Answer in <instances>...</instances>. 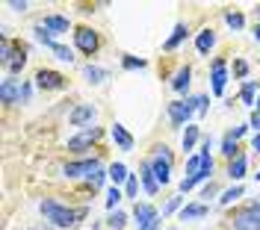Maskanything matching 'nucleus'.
Here are the masks:
<instances>
[{
    "mask_svg": "<svg viewBox=\"0 0 260 230\" xmlns=\"http://www.w3.org/2000/svg\"><path fill=\"white\" fill-rule=\"evenodd\" d=\"M213 45H216V35H213V30H201V33H198V39H195V48H198V53H210Z\"/></svg>",
    "mask_w": 260,
    "mask_h": 230,
    "instance_id": "aec40b11",
    "label": "nucleus"
},
{
    "mask_svg": "<svg viewBox=\"0 0 260 230\" xmlns=\"http://www.w3.org/2000/svg\"><path fill=\"white\" fill-rule=\"evenodd\" d=\"M148 163H151V168H154V177H157V183H160V186H166V183L172 180V163H169L166 157L154 154Z\"/></svg>",
    "mask_w": 260,
    "mask_h": 230,
    "instance_id": "1a4fd4ad",
    "label": "nucleus"
},
{
    "mask_svg": "<svg viewBox=\"0 0 260 230\" xmlns=\"http://www.w3.org/2000/svg\"><path fill=\"white\" fill-rule=\"evenodd\" d=\"M251 148L260 154V133H254V139H251Z\"/></svg>",
    "mask_w": 260,
    "mask_h": 230,
    "instance_id": "49530a36",
    "label": "nucleus"
},
{
    "mask_svg": "<svg viewBox=\"0 0 260 230\" xmlns=\"http://www.w3.org/2000/svg\"><path fill=\"white\" fill-rule=\"evenodd\" d=\"M257 180H260V171H257Z\"/></svg>",
    "mask_w": 260,
    "mask_h": 230,
    "instance_id": "3c124183",
    "label": "nucleus"
},
{
    "mask_svg": "<svg viewBox=\"0 0 260 230\" xmlns=\"http://www.w3.org/2000/svg\"><path fill=\"white\" fill-rule=\"evenodd\" d=\"M121 65H124V68H145V59H136V56H124V59H121Z\"/></svg>",
    "mask_w": 260,
    "mask_h": 230,
    "instance_id": "e433bc0d",
    "label": "nucleus"
},
{
    "mask_svg": "<svg viewBox=\"0 0 260 230\" xmlns=\"http://www.w3.org/2000/svg\"><path fill=\"white\" fill-rule=\"evenodd\" d=\"M139 180H142V186H145L148 195H157V189H160V183H157V177H154V168H151V163H142V168H139Z\"/></svg>",
    "mask_w": 260,
    "mask_h": 230,
    "instance_id": "ddd939ff",
    "label": "nucleus"
},
{
    "mask_svg": "<svg viewBox=\"0 0 260 230\" xmlns=\"http://www.w3.org/2000/svg\"><path fill=\"white\" fill-rule=\"evenodd\" d=\"M189 80H192V68L189 65L178 68L175 77H172V89H175V92H186V89H189Z\"/></svg>",
    "mask_w": 260,
    "mask_h": 230,
    "instance_id": "2eb2a0df",
    "label": "nucleus"
},
{
    "mask_svg": "<svg viewBox=\"0 0 260 230\" xmlns=\"http://www.w3.org/2000/svg\"><path fill=\"white\" fill-rule=\"evenodd\" d=\"M248 127H251V124H240V127H234V130H231V136H234V139H240V136H243Z\"/></svg>",
    "mask_w": 260,
    "mask_h": 230,
    "instance_id": "a19ab883",
    "label": "nucleus"
},
{
    "mask_svg": "<svg viewBox=\"0 0 260 230\" xmlns=\"http://www.w3.org/2000/svg\"><path fill=\"white\" fill-rule=\"evenodd\" d=\"M210 148H213V136H204V139H201V171H198V177H192V180H180V192H189V189H195L201 180H207V177L213 174Z\"/></svg>",
    "mask_w": 260,
    "mask_h": 230,
    "instance_id": "f03ea898",
    "label": "nucleus"
},
{
    "mask_svg": "<svg viewBox=\"0 0 260 230\" xmlns=\"http://www.w3.org/2000/svg\"><path fill=\"white\" fill-rule=\"evenodd\" d=\"M251 127H257V133H260V109L251 112Z\"/></svg>",
    "mask_w": 260,
    "mask_h": 230,
    "instance_id": "c03bdc74",
    "label": "nucleus"
},
{
    "mask_svg": "<svg viewBox=\"0 0 260 230\" xmlns=\"http://www.w3.org/2000/svg\"><path fill=\"white\" fill-rule=\"evenodd\" d=\"M124 192H127V198H136V192H139V180L130 174L127 177V183H124Z\"/></svg>",
    "mask_w": 260,
    "mask_h": 230,
    "instance_id": "c9c22d12",
    "label": "nucleus"
},
{
    "mask_svg": "<svg viewBox=\"0 0 260 230\" xmlns=\"http://www.w3.org/2000/svg\"><path fill=\"white\" fill-rule=\"evenodd\" d=\"M257 15H260V3H257Z\"/></svg>",
    "mask_w": 260,
    "mask_h": 230,
    "instance_id": "09e8293b",
    "label": "nucleus"
},
{
    "mask_svg": "<svg viewBox=\"0 0 260 230\" xmlns=\"http://www.w3.org/2000/svg\"><path fill=\"white\" fill-rule=\"evenodd\" d=\"M225 21H228V27H234V30H243L245 27V18L240 12H225Z\"/></svg>",
    "mask_w": 260,
    "mask_h": 230,
    "instance_id": "7c9ffc66",
    "label": "nucleus"
},
{
    "mask_svg": "<svg viewBox=\"0 0 260 230\" xmlns=\"http://www.w3.org/2000/svg\"><path fill=\"white\" fill-rule=\"evenodd\" d=\"M113 142L118 145V150H133V136L124 130V124H113Z\"/></svg>",
    "mask_w": 260,
    "mask_h": 230,
    "instance_id": "4468645a",
    "label": "nucleus"
},
{
    "mask_svg": "<svg viewBox=\"0 0 260 230\" xmlns=\"http://www.w3.org/2000/svg\"><path fill=\"white\" fill-rule=\"evenodd\" d=\"M9 6L18 9V12H24V9H27V0H9Z\"/></svg>",
    "mask_w": 260,
    "mask_h": 230,
    "instance_id": "37998d69",
    "label": "nucleus"
},
{
    "mask_svg": "<svg viewBox=\"0 0 260 230\" xmlns=\"http://www.w3.org/2000/svg\"><path fill=\"white\" fill-rule=\"evenodd\" d=\"M192 112H195V103H192V100H175V103H169V121H172L175 127L189 124Z\"/></svg>",
    "mask_w": 260,
    "mask_h": 230,
    "instance_id": "20e7f679",
    "label": "nucleus"
},
{
    "mask_svg": "<svg viewBox=\"0 0 260 230\" xmlns=\"http://www.w3.org/2000/svg\"><path fill=\"white\" fill-rule=\"evenodd\" d=\"M36 86H39V89H65V77L59 71L42 68V71L36 74Z\"/></svg>",
    "mask_w": 260,
    "mask_h": 230,
    "instance_id": "6e6552de",
    "label": "nucleus"
},
{
    "mask_svg": "<svg viewBox=\"0 0 260 230\" xmlns=\"http://www.w3.org/2000/svg\"><path fill=\"white\" fill-rule=\"evenodd\" d=\"M213 195H216V183H207L204 192H201V198H213Z\"/></svg>",
    "mask_w": 260,
    "mask_h": 230,
    "instance_id": "79ce46f5",
    "label": "nucleus"
},
{
    "mask_svg": "<svg viewBox=\"0 0 260 230\" xmlns=\"http://www.w3.org/2000/svg\"><path fill=\"white\" fill-rule=\"evenodd\" d=\"M101 136H104V130H101V127H86L83 133H77V136H71V139H68V150H86V148H92Z\"/></svg>",
    "mask_w": 260,
    "mask_h": 230,
    "instance_id": "39448f33",
    "label": "nucleus"
},
{
    "mask_svg": "<svg viewBox=\"0 0 260 230\" xmlns=\"http://www.w3.org/2000/svg\"><path fill=\"white\" fill-rule=\"evenodd\" d=\"M186 33H189V30H186V24H178V27L172 30V35H169V42H166V50H175L180 42L186 39Z\"/></svg>",
    "mask_w": 260,
    "mask_h": 230,
    "instance_id": "4be33fe9",
    "label": "nucleus"
},
{
    "mask_svg": "<svg viewBox=\"0 0 260 230\" xmlns=\"http://www.w3.org/2000/svg\"><path fill=\"white\" fill-rule=\"evenodd\" d=\"M12 53H15V50H12V42H9V39L3 35V39H0V62H3V65H9Z\"/></svg>",
    "mask_w": 260,
    "mask_h": 230,
    "instance_id": "c756f323",
    "label": "nucleus"
},
{
    "mask_svg": "<svg viewBox=\"0 0 260 230\" xmlns=\"http://www.w3.org/2000/svg\"><path fill=\"white\" fill-rule=\"evenodd\" d=\"M178 207H180V198H169V204H166V207H162V215L175 213V210H178Z\"/></svg>",
    "mask_w": 260,
    "mask_h": 230,
    "instance_id": "58836bf2",
    "label": "nucleus"
},
{
    "mask_svg": "<svg viewBox=\"0 0 260 230\" xmlns=\"http://www.w3.org/2000/svg\"><path fill=\"white\" fill-rule=\"evenodd\" d=\"M234 71H237L240 77H245V74H248V62H243V59H237V62H234Z\"/></svg>",
    "mask_w": 260,
    "mask_h": 230,
    "instance_id": "ea45409f",
    "label": "nucleus"
},
{
    "mask_svg": "<svg viewBox=\"0 0 260 230\" xmlns=\"http://www.w3.org/2000/svg\"><path fill=\"white\" fill-rule=\"evenodd\" d=\"M45 30H50V33H68V18L62 15H45Z\"/></svg>",
    "mask_w": 260,
    "mask_h": 230,
    "instance_id": "a211bd4d",
    "label": "nucleus"
},
{
    "mask_svg": "<svg viewBox=\"0 0 260 230\" xmlns=\"http://www.w3.org/2000/svg\"><path fill=\"white\" fill-rule=\"evenodd\" d=\"M0 98H3V103H15V100H21V89H18V83L9 77V80H3V86H0Z\"/></svg>",
    "mask_w": 260,
    "mask_h": 230,
    "instance_id": "f3484780",
    "label": "nucleus"
},
{
    "mask_svg": "<svg viewBox=\"0 0 260 230\" xmlns=\"http://www.w3.org/2000/svg\"><path fill=\"white\" fill-rule=\"evenodd\" d=\"M50 53H53L56 59H62V62H74V53H71V48H65V45H59V42L50 48Z\"/></svg>",
    "mask_w": 260,
    "mask_h": 230,
    "instance_id": "c85d7f7f",
    "label": "nucleus"
},
{
    "mask_svg": "<svg viewBox=\"0 0 260 230\" xmlns=\"http://www.w3.org/2000/svg\"><path fill=\"white\" fill-rule=\"evenodd\" d=\"M231 227H234V230H260V221L251 215V210L245 207V210H237V213H234Z\"/></svg>",
    "mask_w": 260,
    "mask_h": 230,
    "instance_id": "9b49d317",
    "label": "nucleus"
},
{
    "mask_svg": "<svg viewBox=\"0 0 260 230\" xmlns=\"http://www.w3.org/2000/svg\"><path fill=\"white\" fill-rule=\"evenodd\" d=\"M32 33H36V39H39V42H42V45H45L48 50L56 45V42L50 39V30H45V24H36V27H32Z\"/></svg>",
    "mask_w": 260,
    "mask_h": 230,
    "instance_id": "bb28decb",
    "label": "nucleus"
},
{
    "mask_svg": "<svg viewBox=\"0 0 260 230\" xmlns=\"http://www.w3.org/2000/svg\"><path fill=\"white\" fill-rule=\"evenodd\" d=\"M192 103H195V109H198V112H207V95H195Z\"/></svg>",
    "mask_w": 260,
    "mask_h": 230,
    "instance_id": "4c0bfd02",
    "label": "nucleus"
},
{
    "mask_svg": "<svg viewBox=\"0 0 260 230\" xmlns=\"http://www.w3.org/2000/svg\"><path fill=\"white\" fill-rule=\"evenodd\" d=\"M207 215V207L204 204H186L183 210H180V218L183 221H192V218H204Z\"/></svg>",
    "mask_w": 260,
    "mask_h": 230,
    "instance_id": "6ab92c4d",
    "label": "nucleus"
},
{
    "mask_svg": "<svg viewBox=\"0 0 260 230\" xmlns=\"http://www.w3.org/2000/svg\"><path fill=\"white\" fill-rule=\"evenodd\" d=\"M68 121H71L74 127L92 124V121H95V106H92V103H80V106H74V109L68 112Z\"/></svg>",
    "mask_w": 260,
    "mask_h": 230,
    "instance_id": "9d476101",
    "label": "nucleus"
},
{
    "mask_svg": "<svg viewBox=\"0 0 260 230\" xmlns=\"http://www.w3.org/2000/svg\"><path fill=\"white\" fill-rule=\"evenodd\" d=\"M86 77H89V83L101 86V83L110 80V71H107V68H98V65H86Z\"/></svg>",
    "mask_w": 260,
    "mask_h": 230,
    "instance_id": "412c9836",
    "label": "nucleus"
},
{
    "mask_svg": "<svg viewBox=\"0 0 260 230\" xmlns=\"http://www.w3.org/2000/svg\"><path fill=\"white\" fill-rule=\"evenodd\" d=\"M222 154H225L228 160H237V157H240V148H237V139H234L231 133H228L225 139H222Z\"/></svg>",
    "mask_w": 260,
    "mask_h": 230,
    "instance_id": "393cba45",
    "label": "nucleus"
},
{
    "mask_svg": "<svg viewBox=\"0 0 260 230\" xmlns=\"http://www.w3.org/2000/svg\"><path fill=\"white\" fill-rule=\"evenodd\" d=\"M39 210L42 215L48 218L50 224H56V227H74L77 224V218L86 215V210H71V207H62L59 201H53V198H45L42 204H39Z\"/></svg>",
    "mask_w": 260,
    "mask_h": 230,
    "instance_id": "f257e3e1",
    "label": "nucleus"
},
{
    "mask_svg": "<svg viewBox=\"0 0 260 230\" xmlns=\"http://www.w3.org/2000/svg\"><path fill=\"white\" fill-rule=\"evenodd\" d=\"M198 139H201L198 127H195V124H186V133H183V150H192Z\"/></svg>",
    "mask_w": 260,
    "mask_h": 230,
    "instance_id": "a878e982",
    "label": "nucleus"
},
{
    "mask_svg": "<svg viewBox=\"0 0 260 230\" xmlns=\"http://www.w3.org/2000/svg\"><path fill=\"white\" fill-rule=\"evenodd\" d=\"M24 65H27V48H21V45H18L15 53H12V59H9V65H6V71L15 77V74L24 71Z\"/></svg>",
    "mask_w": 260,
    "mask_h": 230,
    "instance_id": "dca6fc26",
    "label": "nucleus"
},
{
    "mask_svg": "<svg viewBox=\"0 0 260 230\" xmlns=\"http://www.w3.org/2000/svg\"><path fill=\"white\" fill-rule=\"evenodd\" d=\"M228 174H231V180H240V177H245V157L240 154L237 160H231V165H228Z\"/></svg>",
    "mask_w": 260,
    "mask_h": 230,
    "instance_id": "5701e85b",
    "label": "nucleus"
},
{
    "mask_svg": "<svg viewBox=\"0 0 260 230\" xmlns=\"http://www.w3.org/2000/svg\"><path fill=\"white\" fill-rule=\"evenodd\" d=\"M107 177H110V171H104V168H98L95 174L89 177V183H92V189H101V186H104V180H107Z\"/></svg>",
    "mask_w": 260,
    "mask_h": 230,
    "instance_id": "72a5a7b5",
    "label": "nucleus"
},
{
    "mask_svg": "<svg viewBox=\"0 0 260 230\" xmlns=\"http://www.w3.org/2000/svg\"><path fill=\"white\" fill-rule=\"evenodd\" d=\"M74 45H77V50H83V53H95L98 50V33L95 30H89V27H80V30H74Z\"/></svg>",
    "mask_w": 260,
    "mask_h": 230,
    "instance_id": "0eeeda50",
    "label": "nucleus"
},
{
    "mask_svg": "<svg viewBox=\"0 0 260 230\" xmlns=\"http://www.w3.org/2000/svg\"><path fill=\"white\" fill-rule=\"evenodd\" d=\"M254 92H257V83H254V80H245L243 83V103L254 106V103H257V100H254Z\"/></svg>",
    "mask_w": 260,
    "mask_h": 230,
    "instance_id": "cd10ccee",
    "label": "nucleus"
},
{
    "mask_svg": "<svg viewBox=\"0 0 260 230\" xmlns=\"http://www.w3.org/2000/svg\"><path fill=\"white\" fill-rule=\"evenodd\" d=\"M237 198H243V186H234V189H228V192H225L222 198H219V201H222V204L228 207V204H234Z\"/></svg>",
    "mask_w": 260,
    "mask_h": 230,
    "instance_id": "473e14b6",
    "label": "nucleus"
},
{
    "mask_svg": "<svg viewBox=\"0 0 260 230\" xmlns=\"http://www.w3.org/2000/svg\"><path fill=\"white\" fill-rule=\"evenodd\" d=\"M248 210H251V215H254V218H257V221H260V201H254V204H251Z\"/></svg>",
    "mask_w": 260,
    "mask_h": 230,
    "instance_id": "a18cd8bd",
    "label": "nucleus"
},
{
    "mask_svg": "<svg viewBox=\"0 0 260 230\" xmlns=\"http://www.w3.org/2000/svg\"><path fill=\"white\" fill-rule=\"evenodd\" d=\"M118 201H121V192H118V186H113V189L107 192V207H110L113 213H115V204H118Z\"/></svg>",
    "mask_w": 260,
    "mask_h": 230,
    "instance_id": "f704fd0d",
    "label": "nucleus"
},
{
    "mask_svg": "<svg viewBox=\"0 0 260 230\" xmlns=\"http://www.w3.org/2000/svg\"><path fill=\"white\" fill-rule=\"evenodd\" d=\"M124 224H127V215L121 213V210H115V213H110V227H113V230H121Z\"/></svg>",
    "mask_w": 260,
    "mask_h": 230,
    "instance_id": "2f4dec72",
    "label": "nucleus"
},
{
    "mask_svg": "<svg viewBox=\"0 0 260 230\" xmlns=\"http://www.w3.org/2000/svg\"><path fill=\"white\" fill-rule=\"evenodd\" d=\"M133 215H136L139 230H157V227H160V210H157V207H151V204H136Z\"/></svg>",
    "mask_w": 260,
    "mask_h": 230,
    "instance_id": "7ed1b4c3",
    "label": "nucleus"
},
{
    "mask_svg": "<svg viewBox=\"0 0 260 230\" xmlns=\"http://www.w3.org/2000/svg\"><path fill=\"white\" fill-rule=\"evenodd\" d=\"M254 39H257V45H260V24L254 27Z\"/></svg>",
    "mask_w": 260,
    "mask_h": 230,
    "instance_id": "de8ad7c7",
    "label": "nucleus"
},
{
    "mask_svg": "<svg viewBox=\"0 0 260 230\" xmlns=\"http://www.w3.org/2000/svg\"><path fill=\"white\" fill-rule=\"evenodd\" d=\"M98 168H101V160H80V163H65L62 174L65 177H92Z\"/></svg>",
    "mask_w": 260,
    "mask_h": 230,
    "instance_id": "423d86ee",
    "label": "nucleus"
},
{
    "mask_svg": "<svg viewBox=\"0 0 260 230\" xmlns=\"http://www.w3.org/2000/svg\"><path fill=\"white\" fill-rule=\"evenodd\" d=\"M210 80H213V95H222L225 92V83H228V71H225V59H213L210 65Z\"/></svg>",
    "mask_w": 260,
    "mask_h": 230,
    "instance_id": "f8f14e48",
    "label": "nucleus"
},
{
    "mask_svg": "<svg viewBox=\"0 0 260 230\" xmlns=\"http://www.w3.org/2000/svg\"><path fill=\"white\" fill-rule=\"evenodd\" d=\"M257 109H260V98H257Z\"/></svg>",
    "mask_w": 260,
    "mask_h": 230,
    "instance_id": "8fccbe9b",
    "label": "nucleus"
},
{
    "mask_svg": "<svg viewBox=\"0 0 260 230\" xmlns=\"http://www.w3.org/2000/svg\"><path fill=\"white\" fill-rule=\"evenodd\" d=\"M110 177H113L115 186H118V183H127V177H130L127 165H124V163H113V165H110Z\"/></svg>",
    "mask_w": 260,
    "mask_h": 230,
    "instance_id": "b1692460",
    "label": "nucleus"
}]
</instances>
